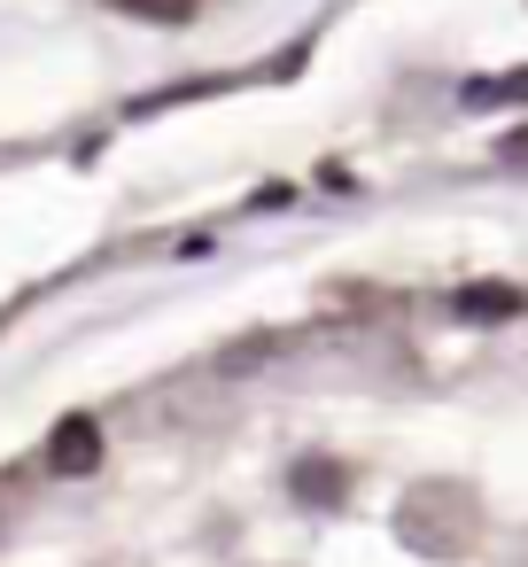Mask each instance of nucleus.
Here are the masks:
<instances>
[{"label":"nucleus","mask_w":528,"mask_h":567,"mask_svg":"<svg viewBox=\"0 0 528 567\" xmlns=\"http://www.w3.org/2000/svg\"><path fill=\"white\" fill-rule=\"evenodd\" d=\"M513 303H520V296H505V288H474V296H466V311H482V319H497V311H513Z\"/></svg>","instance_id":"f257e3e1"}]
</instances>
